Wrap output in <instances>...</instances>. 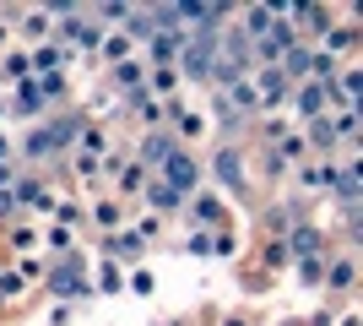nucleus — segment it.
I'll return each instance as SVG.
<instances>
[{"label": "nucleus", "instance_id": "obj_2", "mask_svg": "<svg viewBox=\"0 0 363 326\" xmlns=\"http://www.w3.org/2000/svg\"><path fill=\"white\" fill-rule=\"evenodd\" d=\"M217 180H223V185H239L244 180V158L239 153H217Z\"/></svg>", "mask_w": 363, "mask_h": 326}, {"label": "nucleus", "instance_id": "obj_3", "mask_svg": "<svg viewBox=\"0 0 363 326\" xmlns=\"http://www.w3.org/2000/svg\"><path fill=\"white\" fill-rule=\"evenodd\" d=\"M201 131H206V120L190 114V109H179V136H201Z\"/></svg>", "mask_w": 363, "mask_h": 326}, {"label": "nucleus", "instance_id": "obj_1", "mask_svg": "<svg viewBox=\"0 0 363 326\" xmlns=\"http://www.w3.org/2000/svg\"><path fill=\"white\" fill-rule=\"evenodd\" d=\"M201 180V169H196V158H184V153H168V190L174 196H184V190Z\"/></svg>", "mask_w": 363, "mask_h": 326}, {"label": "nucleus", "instance_id": "obj_4", "mask_svg": "<svg viewBox=\"0 0 363 326\" xmlns=\"http://www.w3.org/2000/svg\"><path fill=\"white\" fill-rule=\"evenodd\" d=\"M92 217H98V223H108V229H114V223H120V207H114V202H98V212H92Z\"/></svg>", "mask_w": 363, "mask_h": 326}, {"label": "nucleus", "instance_id": "obj_5", "mask_svg": "<svg viewBox=\"0 0 363 326\" xmlns=\"http://www.w3.org/2000/svg\"><path fill=\"white\" fill-rule=\"evenodd\" d=\"M130 294H152V272H130Z\"/></svg>", "mask_w": 363, "mask_h": 326}]
</instances>
